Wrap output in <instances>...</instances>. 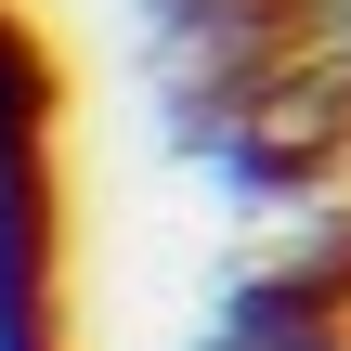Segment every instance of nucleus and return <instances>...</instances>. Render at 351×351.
Listing matches in <instances>:
<instances>
[{
    "label": "nucleus",
    "mask_w": 351,
    "mask_h": 351,
    "mask_svg": "<svg viewBox=\"0 0 351 351\" xmlns=\"http://www.w3.org/2000/svg\"><path fill=\"white\" fill-rule=\"evenodd\" d=\"M0 351H65L52 313V65L0 13Z\"/></svg>",
    "instance_id": "1"
}]
</instances>
